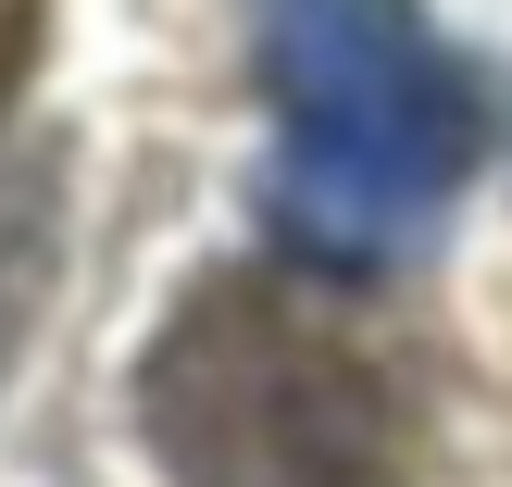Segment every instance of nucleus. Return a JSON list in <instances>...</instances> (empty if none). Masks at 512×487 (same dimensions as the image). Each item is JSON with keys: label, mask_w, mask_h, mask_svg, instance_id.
<instances>
[{"label": "nucleus", "mask_w": 512, "mask_h": 487, "mask_svg": "<svg viewBox=\"0 0 512 487\" xmlns=\"http://www.w3.org/2000/svg\"><path fill=\"white\" fill-rule=\"evenodd\" d=\"M438 375L350 263H225L138 363V438L175 487H413Z\"/></svg>", "instance_id": "1"}, {"label": "nucleus", "mask_w": 512, "mask_h": 487, "mask_svg": "<svg viewBox=\"0 0 512 487\" xmlns=\"http://www.w3.org/2000/svg\"><path fill=\"white\" fill-rule=\"evenodd\" d=\"M275 100V225L325 263H388L475 175V88L425 0H250Z\"/></svg>", "instance_id": "2"}, {"label": "nucleus", "mask_w": 512, "mask_h": 487, "mask_svg": "<svg viewBox=\"0 0 512 487\" xmlns=\"http://www.w3.org/2000/svg\"><path fill=\"white\" fill-rule=\"evenodd\" d=\"M25 63H38V0H0V100H13Z\"/></svg>", "instance_id": "3"}]
</instances>
